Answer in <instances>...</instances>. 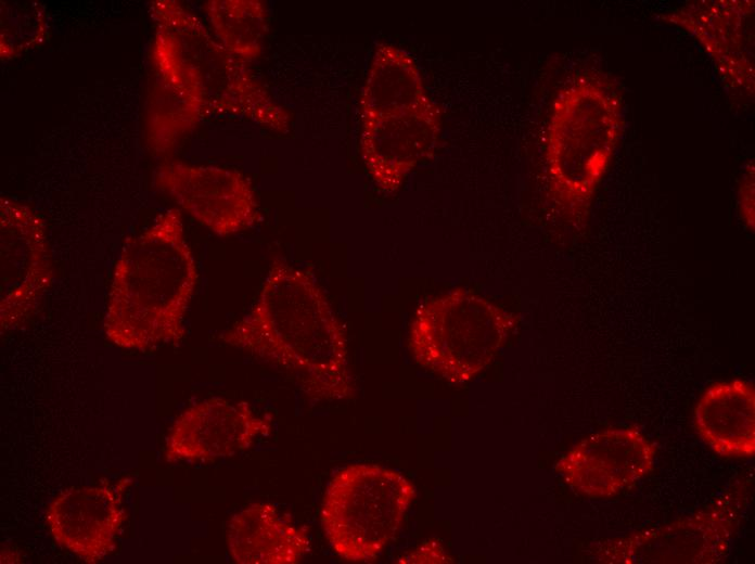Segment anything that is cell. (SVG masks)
Segmentation results:
<instances>
[{
    "mask_svg": "<svg viewBox=\"0 0 755 564\" xmlns=\"http://www.w3.org/2000/svg\"><path fill=\"white\" fill-rule=\"evenodd\" d=\"M230 557L240 564H294L311 548L306 529L268 502L235 512L226 531Z\"/></svg>",
    "mask_w": 755,
    "mask_h": 564,
    "instance_id": "cell-14",
    "label": "cell"
},
{
    "mask_svg": "<svg viewBox=\"0 0 755 564\" xmlns=\"http://www.w3.org/2000/svg\"><path fill=\"white\" fill-rule=\"evenodd\" d=\"M47 28V15L40 3L5 2L1 5V56L13 57L40 44Z\"/></svg>",
    "mask_w": 755,
    "mask_h": 564,
    "instance_id": "cell-18",
    "label": "cell"
},
{
    "mask_svg": "<svg viewBox=\"0 0 755 564\" xmlns=\"http://www.w3.org/2000/svg\"><path fill=\"white\" fill-rule=\"evenodd\" d=\"M619 130L614 98L589 79L556 97L548 128L546 168L550 192L564 216L577 219L607 168Z\"/></svg>",
    "mask_w": 755,
    "mask_h": 564,
    "instance_id": "cell-4",
    "label": "cell"
},
{
    "mask_svg": "<svg viewBox=\"0 0 755 564\" xmlns=\"http://www.w3.org/2000/svg\"><path fill=\"white\" fill-rule=\"evenodd\" d=\"M439 127V110L428 97L404 113L361 124L359 151L373 183L383 193L398 191L432 152Z\"/></svg>",
    "mask_w": 755,
    "mask_h": 564,
    "instance_id": "cell-12",
    "label": "cell"
},
{
    "mask_svg": "<svg viewBox=\"0 0 755 564\" xmlns=\"http://www.w3.org/2000/svg\"><path fill=\"white\" fill-rule=\"evenodd\" d=\"M694 427L717 454L750 458L755 454V392L734 379L712 384L694 408Z\"/></svg>",
    "mask_w": 755,
    "mask_h": 564,
    "instance_id": "cell-15",
    "label": "cell"
},
{
    "mask_svg": "<svg viewBox=\"0 0 755 564\" xmlns=\"http://www.w3.org/2000/svg\"><path fill=\"white\" fill-rule=\"evenodd\" d=\"M44 518L59 546L87 563H98L113 550L126 516L117 495L104 486L62 491Z\"/></svg>",
    "mask_w": 755,
    "mask_h": 564,
    "instance_id": "cell-13",
    "label": "cell"
},
{
    "mask_svg": "<svg viewBox=\"0 0 755 564\" xmlns=\"http://www.w3.org/2000/svg\"><path fill=\"white\" fill-rule=\"evenodd\" d=\"M219 339L281 371L310 400L355 394L343 323L312 272L286 260L270 265L249 309Z\"/></svg>",
    "mask_w": 755,
    "mask_h": 564,
    "instance_id": "cell-1",
    "label": "cell"
},
{
    "mask_svg": "<svg viewBox=\"0 0 755 564\" xmlns=\"http://www.w3.org/2000/svg\"><path fill=\"white\" fill-rule=\"evenodd\" d=\"M427 97L412 55L395 44L380 43L359 97L360 125L404 113Z\"/></svg>",
    "mask_w": 755,
    "mask_h": 564,
    "instance_id": "cell-16",
    "label": "cell"
},
{
    "mask_svg": "<svg viewBox=\"0 0 755 564\" xmlns=\"http://www.w3.org/2000/svg\"><path fill=\"white\" fill-rule=\"evenodd\" d=\"M656 447L640 431L613 427L586 436L554 464V471L575 492L591 499L626 490L654 466Z\"/></svg>",
    "mask_w": 755,
    "mask_h": 564,
    "instance_id": "cell-9",
    "label": "cell"
},
{
    "mask_svg": "<svg viewBox=\"0 0 755 564\" xmlns=\"http://www.w3.org/2000/svg\"><path fill=\"white\" fill-rule=\"evenodd\" d=\"M197 282L182 216L167 209L121 248L107 297L106 339L138 351L180 343Z\"/></svg>",
    "mask_w": 755,
    "mask_h": 564,
    "instance_id": "cell-2",
    "label": "cell"
},
{
    "mask_svg": "<svg viewBox=\"0 0 755 564\" xmlns=\"http://www.w3.org/2000/svg\"><path fill=\"white\" fill-rule=\"evenodd\" d=\"M515 325L514 317L465 290L432 297L415 310L408 348L421 368L452 384L484 371Z\"/></svg>",
    "mask_w": 755,
    "mask_h": 564,
    "instance_id": "cell-5",
    "label": "cell"
},
{
    "mask_svg": "<svg viewBox=\"0 0 755 564\" xmlns=\"http://www.w3.org/2000/svg\"><path fill=\"white\" fill-rule=\"evenodd\" d=\"M157 24L153 43L155 70L175 80L202 116L231 115L286 132L290 116L247 63L216 40L202 22L177 1H154Z\"/></svg>",
    "mask_w": 755,
    "mask_h": 564,
    "instance_id": "cell-3",
    "label": "cell"
},
{
    "mask_svg": "<svg viewBox=\"0 0 755 564\" xmlns=\"http://www.w3.org/2000/svg\"><path fill=\"white\" fill-rule=\"evenodd\" d=\"M53 281L42 219L29 206L0 197V329L24 323Z\"/></svg>",
    "mask_w": 755,
    "mask_h": 564,
    "instance_id": "cell-7",
    "label": "cell"
},
{
    "mask_svg": "<svg viewBox=\"0 0 755 564\" xmlns=\"http://www.w3.org/2000/svg\"><path fill=\"white\" fill-rule=\"evenodd\" d=\"M414 497V485L394 469L371 463L340 469L320 507L328 543L343 560L378 557L395 539Z\"/></svg>",
    "mask_w": 755,
    "mask_h": 564,
    "instance_id": "cell-6",
    "label": "cell"
},
{
    "mask_svg": "<svg viewBox=\"0 0 755 564\" xmlns=\"http://www.w3.org/2000/svg\"><path fill=\"white\" fill-rule=\"evenodd\" d=\"M270 431V421L247 402L207 398L185 408L174 420L166 436L165 460L216 461L248 449Z\"/></svg>",
    "mask_w": 755,
    "mask_h": 564,
    "instance_id": "cell-11",
    "label": "cell"
},
{
    "mask_svg": "<svg viewBox=\"0 0 755 564\" xmlns=\"http://www.w3.org/2000/svg\"><path fill=\"white\" fill-rule=\"evenodd\" d=\"M154 182L183 210L219 236L247 230L260 219L252 184L238 170L170 162L156 168Z\"/></svg>",
    "mask_w": 755,
    "mask_h": 564,
    "instance_id": "cell-8",
    "label": "cell"
},
{
    "mask_svg": "<svg viewBox=\"0 0 755 564\" xmlns=\"http://www.w3.org/2000/svg\"><path fill=\"white\" fill-rule=\"evenodd\" d=\"M209 24L219 42L248 63L257 59L268 31L266 4L258 0H212L205 4Z\"/></svg>",
    "mask_w": 755,
    "mask_h": 564,
    "instance_id": "cell-17",
    "label": "cell"
},
{
    "mask_svg": "<svg viewBox=\"0 0 755 564\" xmlns=\"http://www.w3.org/2000/svg\"><path fill=\"white\" fill-rule=\"evenodd\" d=\"M729 503L696 513L656 529L603 541L600 562L713 563L728 552L735 526Z\"/></svg>",
    "mask_w": 755,
    "mask_h": 564,
    "instance_id": "cell-10",
    "label": "cell"
}]
</instances>
